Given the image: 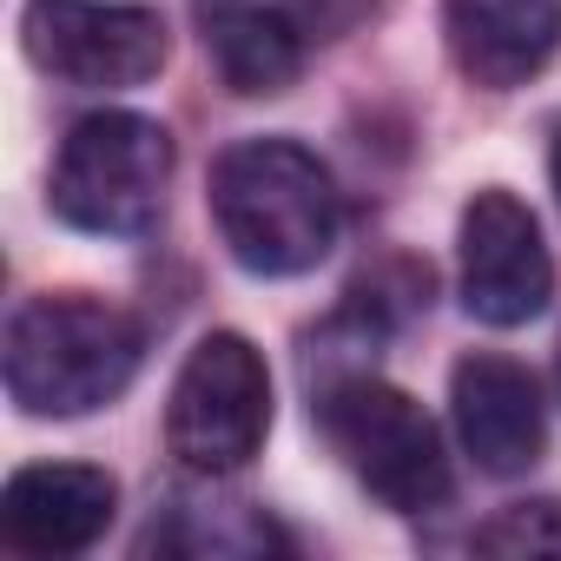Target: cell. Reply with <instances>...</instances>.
<instances>
[{"label": "cell", "mask_w": 561, "mask_h": 561, "mask_svg": "<svg viewBox=\"0 0 561 561\" xmlns=\"http://www.w3.org/2000/svg\"><path fill=\"white\" fill-rule=\"evenodd\" d=\"M443 41L469 87H528L561 41V0H443Z\"/></svg>", "instance_id": "obj_10"}, {"label": "cell", "mask_w": 561, "mask_h": 561, "mask_svg": "<svg viewBox=\"0 0 561 561\" xmlns=\"http://www.w3.org/2000/svg\"><path fill=\"white\" fill-rule=\"evenodd\" d=\"M554 298V257L541 244L535 211L489 185L462 205V305L489 331H515L541 318Z\"/></svg>", "instance_id": "obj_7"}, {"label": "cell", "mask_w": 561, "mask_h": 561, "mask_svg": "<svg viewBox=\"0 0 561 561\" xmlns=\"http://www.w3.org/2000/svg\"><path fill=\"white\" fill-rule=\"evenodd\" d=\"M139 357L146 331L133 311L87 291H47L8 324V397L27 416H93L139 377Z\"/></svg>", "instance_id": "obj_2"}, {"label": "cell", "mask_w": 561, "mask_h": 561, "mask_svg": "<svg viewBox=\"0 0 561 561\" xmlns=\"http://www.w3.org/2000/svg\"><path fill=\"white\" fill-rule=\"evenodd\" d=\"M318 430L344 456V469L397 515H430L449 502V456L423 403L370 370L331 377L311 403Z\"/></svg>", "instance_id": "obj_3"}, {"label": "cell", "mask_w": 561, "mask_h": 561, "mask_svg": "<svg viewBox=\"0 0 561 561\" xmlns=\"http://www.w3.org/2000/svg\"><path fill=\"white\" fill-rule=\"evenodd\" d=\"M119 508V482L93 462H27L0 495V541L14 554H87Z\"/></svg>", "instance_id": "obj_8"}, {"label": "cell", "mask_w": 561, "mask_h": 561, "mask_svg": "<svg viewBox=\"0 0 561 561\" xmlns=\"http://www.w3.org/2000/svg\"><path fill=\"white\" fill-rule=\"evenodd\" d=\"M482 554H561V502H508L495 522L476 528Z\"/></svg>", "instance_id": "obj_12"}, {"label": "cell", "mask_w": 561, "mask_h": 561, "mask_svg": "<svg viewBox=\"0 0 561 561\" xmlns=\"http://www.w3.org/2000/svg\"><path fill=\"white\" fill-rule=\"evenodd\" d=\"M554 377H561V357H554Z\"/></svg>", "instance_id": "obj_14"}, {"label": "cell", "mask_w": 561, "mask_h": 561, "mask_svg": "<svg viewBox=\"0 0 561 561\" xmlns=\"http://www.w3.org/2000/svg\"><path fill=\"white\" fill-rule=\"evenodd\" d=\"M449 410H456V436L476 456V469H489V476L535 469V456L548 443V416H541L535 377L515 357H495V351L462 357L449 377Z\"/></svg>", "instance_id": "obj_9"}, {"label": "cell", "mask_w": 561, "mask_h": 561, "mask_svg": "<svg viewBox=\"0 0 561 561\" xmlns=\"http://www.w3.org/2000/svg\"><path fill=\"white\" fill-rule=\"evenodd\" d=\"M211 225L251 277H305L337 244V185L298 139H244L211 165Z\"/></svg>", "instance_id": "obj_1"}, {"label": "cell", "mask_w": 561, "mask_h": 561, "mask_svg": "<svg viewBox=\"0 0 561 561\" xmlns=\"http://www.w3.org/2000/svg\"><path fill=\"white\" fill-rule=\"evenodd\" d=\"M192 14H198V41H205L218 80L238 100H271L305 73L298 27L277 8H264V0H192Z\"/></svg>", "instance_id": "obj_11"}, {"label": "cell", "mask_w": 561, "mask_h": 561, "mask_svg": "<svg viewBox=\"0 0 561 561\" xmlns=\"http://www.w3.org/2000/svg\"><path fill=\"white\" fill-rule=\"evenodd\" d=\"M548 172H554V198H561V133H554V152H548Z\"/></svg>", "instance_id": "obj_13"}, {"label": "cell", "mask_w": 561, "mask_h": 561, "mask_svg": "<svg viewBox=\"0 0 561 561\" xmlns=\"http://www.w3.org/2000/svg\"><path fill=\"white\" fill-rule=\"evenodd\" d=\"M172 179V133L146 113H93L67 133L47 205L93 238H133L159 218Z\"/></svg>", "instance_id": "obj_4"}, {"label": "cell", "mask_w": 561, "mask_h": 561, "mask_svg": "<svg viewBox=\"0 0 561 561\" xmlns=\"http://www.w3.org/2000/svg\"><path fill=\"white\" fill-rule=\"evenodd\" d=\"M21 47L67 87H146L165 67V21L133 0H27Z\"/></svg>", "instance_id": "obj_6"}, {"label": "cell", "mask_w": 561, "mask_h": 561, "mask_svg": "<svg viewBox=\"0 0 561 561\" xmlns=\"http://www.w3.org/2000/svg\"><path fill=\"white\" fill-rule=\"evenodd\" d=\"M271 436V370L251 337L211 331L179 364L172 403H165V449L192 476L244 469Z\"/></svg>", "instance_id": "obj_5"}]
</instances>
